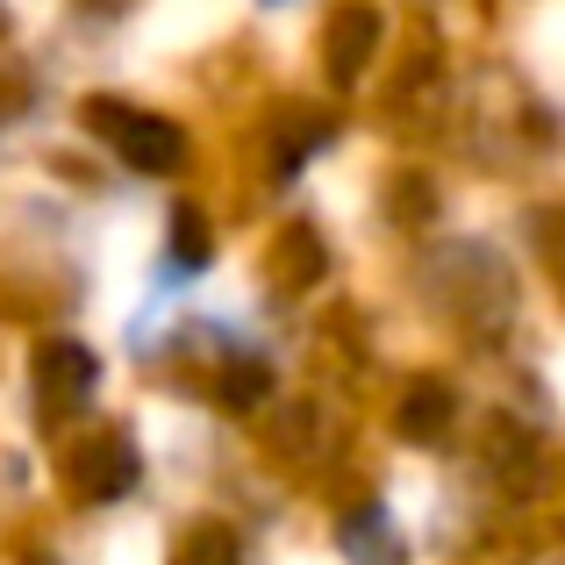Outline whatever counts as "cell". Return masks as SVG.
Here are the masks:
<instances>
[{"label":"cell","mask_w":565,"mask_h":565,"mask_svg":"<svg viewBox=\"0 0 565 565\" xmlns=\"http://www.w3.org/2000/svg\"><path fill=\"white\" fill-rule=\"evenodd\" d=\"M86 122H94V137L108 143V151H122L137 172H172L180 166V122H166V115H151V108H129V100H108V94H94L86 100Z\"/></svg>","instance_id":"1"},{"label":"cell","mask_w":565,"mask_h":565,"mask_svg":"<svg viewBox=\"0 0 565 565\" xmlns=\"http://www.w3.org/2000/svg\"><path fill=\"white\" fill-rule=\"evenodd\" d=\"M94 351L86 344H43L36 351V394L43 408H79L86 394H94Z\"/></svg>","instance_id":"3"},{"label":"cell","mask_w":565,"mask_h":565,"mask_svg":"<svg viewBox=\"0 0 565 565\" xmlns=\"http://www.w3.org/2000/svg\"><path fill=\"white\" fill-rule=\"evenodd\" d=\"M172 565H244V552H236L230 530L207 523V530H193V537L180 544V558H172Z\"/></svg>","instance_id":"6"},{"label":"cell","mask_w":565,"mask_h":565,"mask_svg":"<svg viewBox=\"0 0 565 565\" xmlns=\"http://www.w3.org/2000/svg\"><path fill=\"white\" fill-rule=\"evenodd\" d=\"M373 36H380V14H373V8H351L344 22L330 29V72H337V79H359V65H365V51H373Z\"/></svg>","instance_id":"4"},{"label":"cell","mask_w":565,"mask_h":565,"mask_svg":"<svg viewBox=\"0 0 565 565\" xmlns=\"http://www.w3.org/2000/svg\"><path fill=\"white\" fill-rule=\"evenodd\" d=\"M137 487V444L129 437H94L72 451V494L86 501H115Z\"/></svg>","instance_id":"2"},{"label":"cell","mask_w":565,"mask_h":565,"mask_svg":"<svg viewBox=\"0 0 565 565\" xmlns=\"http://www.w3.org/2000/svg\"><path fill=\"white\" fill-rule=\"evenodd\" d=\"M451 423V394H444V386H408V401H401V429H408V437H437V429Z\"/></svg>","instance_id":"5"}]
</instances>
